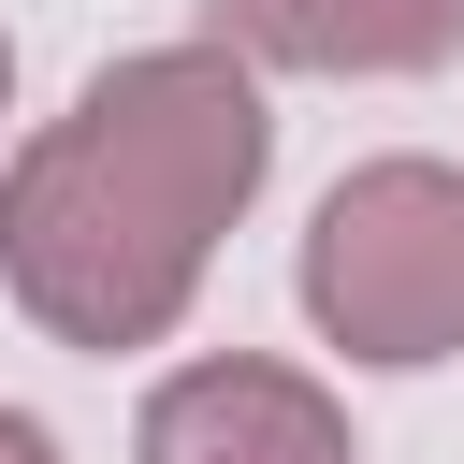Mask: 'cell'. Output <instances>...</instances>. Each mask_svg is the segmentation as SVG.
Here are the masks:
<instances>
[{
  "mask_svg": "<svg viewBox=\"0 0 464 464\" xmlns=\"http://www.w3.org/2000/svg\"><path fill=\"white\" fill-rule=\"evenodd\" d=\"M0 87H14V44H0Z\"/></svg>",
  "mask_w": 464,
  "mask_h": 464,
  "instance_id": "obj_6",
  "label": "cell"
},
{
  "mask_svg": "<svg viewBox=\"0 0 464 464\" xmlns=\"http://www.w3.org/2000/svg\"><path fill=\"white\" fill-rule=\"evenodd\" d=\"M0 464H58V435H44L29 406H0Z\"/></svg>",
  "mask_w": 464,
  "mask_h": 464,
  "instance_id": "obj_5",
  "label": "cell"
},
{
  "mask_svg": "<svg viewBox=\"0 0 464 464\" xmlns=\"http://www.w3.org/2000/svg\"><path fill=\"white\" fill-rule=\"evenodd\" d=\"M218 232H188L130 160H102L72 116H44L0 174V276L58 348H160L203 290Z\"/></svg>",
  "mask_w": 464,
  "mask_h": 464,
  "instance_id": "obj_1",
  "label": "cell"
},
{
  "mask_svg": "<svg viewBox=\"0 0 464 464\" xmlns=\"http://www.w3.org/2000/svg\"><path fill=\"white\" fill-rule=\"evenodd\" d=\"M130 464H362V450H348V406H334L304 362L218 348V362H174V377L145 392Z\"/></svg>",
  "mask_w": 464,
  "mask_h": 464,
  "instance_id": "obj_3",
  "label": "cell"
},
{
  "mask_svg": "<svg viewBox=\"0 0 464 464\" xmlns=\"http://www.w3.org/2000/svg\"><path fill=\"white\" fill-rule=\"evenodd\" d=\"M203 29L261 72H348V87L464 58V0H203Z\"/></svg>",
  "mask_w": 464,
  "mask_h": 464,
  "instance_id": "obj_4",
  "label": "cell"
},
{
  "mask_svg": "<svg viewBox=\"0 0 464 464\" xmlns=\"http://www.w3.org/2000/svg\"><path fill=\"white\" fill-rule=\"evenodd\" d=\"M304 319L348 362H450L464 348V174L450 160H362L304 218Z\"/></svg>",
  "mask_w": 464,
  "mask_h": 464,
  "instance_id": "obj_2",
  "label": "cell"
}]
</instances>
